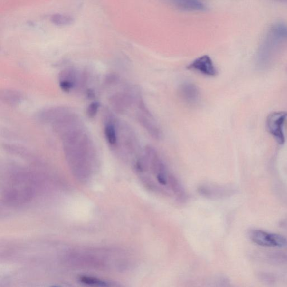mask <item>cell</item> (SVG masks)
Segmentation results:
<instances>
[{"mask_svg":"<svg viewBox=\"0 0 287 287\" xmlns=\"http://www.w3.org/2000/svg\"><path fill=\"white\" fill-rule=\"evenodd\" d=\"M226 189L221 186L213 184H202L199 186L198 193L206 198L217 199L225 196Z\"/></svg>","mask_w":287,"mask_h":287,"instance_id":"cell-6","label":"cell"},{"mask_svg":"<svg viewBox=\"0 0 287 287\" xmlns=\"http://www.w3.org/2000/svg\"><path fill=\"white\" fill-rule=\"evenodd\" d=\"M143 185L144 186L147 190L153 191L155 193L162 194L163 195H170V193L163 188L162 186H159L152 178L145 174L138 175Z\"/></svg>","mask_w":287,"mask_h":287,"instance_id":"cell-9","label":"cell"},{"mask_svg":"<svg viewBox=\"0 0 287 287\" xmlns=\"http://www.w3.org/2000/svg\"><path fill=\"white\" fill-rule=\"evenodd\" d=\"M79 280L82 284L92 287H108L110 285L109 283L93 277L82 276L79 277Z\"/></svg>","mask_w":287,"mask_h":287,"instance_id":"cell-10","label":"cell"},{"mask_svg":"<svg viewBox=\"0 0 287 287\" xmlns=\"http://www.w3.org/2000/svg\"><path fill=\"white\" fill-rule=\"evenodd\" d=\"M187 69L198 72L207 77H215L218 74L217 67L209 56L205 55L199 57L187 66Z\"/></svg>","mask_w":287,"mask_h":287,"instance_id":"cell-4","label":"cell"},{"mask_svg":"<svg viewBox=\"0 0 287 287\" xmlns=\"http://www.w3.org/2000/svg\"><path fill=\"white\" fill-rule=\"evenodd\" d=\"M169 188L176 197L177 200L180 202H184L187 199L185 190L178 179L172 174L169 173L168 184Z\"/></svg>","mask_w":287,"mask_h":287,"instance_id":"cell-8","label":"cell"},{"mask_svg":"<svg viewBox=\"0 0 287 287\" xmlns=\"http://www.w3.org/2000/svg\"><path fill=\"white\" fill-rule=\"evenodd\" d=\"M249 237L255 244L261 246L282 248L287 244L286 239L281 235L266 232L262 230H250Z\"/></svg>","mask_w":287,"mask_h":287,"instance_id":"cell-2","label":"cell"},{"mask_svg":"<svg viewBox=\"0 0 287 287\" xmlns=\"http://www.w3.org/2000/svg\"><path fill=\"white\" fill-rule=\"evenodd\" d=\"M99 107V103L97 102H93L87 107V114L89 117L93 118L97 114Z\"/></svg>","mask_w":287,"mask_h":287,"instance_id":"cell-14","label":"cell"},{"mask_svg":"<svg viewBox=\"0 0 287 287\" xmlns=\"http://www.w3.org/2000/svg\"><path fill=\"white\" fill-rule=\"evenodd\" d=\"M137 117L139 123L151 137L156 140H160L162 137V131L155 122L153 115L145 104L139 108Z\"/></svg>","mask_w":287,"mask_h":287,"instance_id":"cell-3","label":"cell"},{"mask_svg":"<svg viewBox=\"0 0 287 287\" xmlns=\"http://www.w3.org/2000/svg\"><path fill=\"white\" fill-rule=\"evenodd\" d=\"M87 97L89 98H93L95 97V93L93 90H88L86 93Z\"/></svg>","mask_w":287,"mask_h":287,"instance_id":"cell-16","label":"cell"},{"mask_svg":"<svg viewBox=\"0 0 287 287\" xmlns=\"http://www.w3.org/2000/svg\"><path fill=\"white\" fill-rule=\"evenodd\" d=\"M74 86L73 82L67 81V80L61 79L59 82V86H60L61 89L66 91V92H69L73 88Z\"/></svg>","mask_w":287,"mask_h":287,"instance_id":"cell-15","label":"cell"},{"mask_svg":"<svg viewBox=\"0 0 287 287\" xmlns=\"http://www.w3.org/2000/svg\"><path fill=\"white\" fill-rule=\"evenodd\" d=\"M179 10L187 11H205L208 7L204 2L197 0H178L173 2Z\"/></svg>","mask_w":287,"mask_h":287,"instance_id":"cell-7","label":"cell"},{"mask_svg":"<svg viewBox=\"0 0 287 287\" xmlns=\"http://www.w3.org/2000/svg\"><path fill=\"white\" fill-rule=\"evenodd\" d=\"M51 21L57 25H68L73 22L74 18L69 14L57 13L51 16Z\"/></svg>","mask_w":287,"mask_h":287,"instance_id":"cell-11","label":"cell"},{"mask_svg":"<svg viewBox=\"0 0 287 287\" xmlns=\"http://www.w3.org/2000/svg\"><path fill=\"white\" fill-rule=\"evenodd\" d=\"M3 95L5 101L13 103V104L19 102L20 99H21V95L13 91H8Z\"/></svg>","mask_w":287,"mask_h":287,"instance_id":"cell-13","label":"cell"},{"mask_svg":"<svg viewBox=\"0 0 287 287\" xmlns=\"http://www.w3.org/2000/svg\"><path fill=\"white\" fill-rule=\"evenodd\" d=\"M179 94L183 101L190 105H196L200 101V91L191 83H183L179 87Z\"/></svg>","mask_w":287,"mask_h":287,"instance_id":"cell-5","label":"cell"},{"mask_svg":"<svg viewBox=\"0 0 287 287\" xmlns=\"http://www.w3.org/2000/svg\"><path fill=\"white\" fill-rule=\"evenodd\" d=\"M105 134L107 141L110 145H115L117 142L116 130L113 123H109L105 127Z\"/></svg>","mask_w":287,"mask_h":287,"instance_id":"cell-12","label":"cell"},{"mask_svg":"<svg viewBox=\"0 0 287 287\" xmlns=\"http://www.w3.org/2000/svg\"><path fill=\"white\" fill-rule=\"evenodd\" d=\"M57 287V286H53V287Z\"/></svg>","mask_w":287,"mask_h":287,"instance_id":"cell-17","label":"cell"},{"mask_svg":"<svg viewBox=\"0 0 287 287\" xmlns=\"http://www.w3.org/2000/svg\"><path fill=\"white\" fill-rule=\"evenodd\" d=\"M287 118V112L276 111L269 114L266 119L267 129L280 145L285 143L284 126Z\"/></svg>","mask_w":287,"mask_h":287,"instance_id":"cell-1","label":"cell"}]
</instances>
